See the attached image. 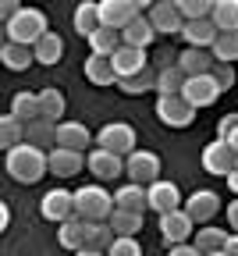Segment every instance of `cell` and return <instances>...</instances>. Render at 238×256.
I'll return each instance as SVG.
<instances>
[{"mask_svg":"<svg viewBox=\"0 0 238 256\" xmlns=\"http://www.w3.org/2000/svg\"><path fill=\"white\" fill-rule=\"evenodd\" d=\"M107 256H142V246L135 242V238H118Z\"/></svg>","mask_w":238,"mask_h":256,"instance_id":"cell-42","label":"cell"},{"mask_svg":"<svg viewBox=\"0 0 238 256\" xmlns=\"http://www.w3.org/2000/svg\"><path fill=\"white\" fill-rule=\"evenodd\" d=\"M228 188H231V192H234V196H238V168H234V171L228 174Z\"/></svg>","mask_w":238,"mask_h":256,"instance_id":"cell-48","label":"cell"},{"mask_svg":"<svg viewBox=\"0 0 238 256\" xmlns=\"http://www.w3.org/2000/svg\"><path fill=\"white\" fill-rule=\"evenodd\" d=\"M214 60H220V64L238 60V32H220V36H217V43H214Z\"/></svg>","mask_w":238,"mask_h":256,"instance_id":"cell-39","label":"cell"},{"mask_svg":"<svg viewBox=\"0 0 238 256\" xmlns=\"http://www.w3.org/2000/svg\"><path fill=\"white\" fill-rule=\"evenodd\" d=\"M114 72H118V82H124V78H135V75H142L146 68H150V57H146V50H135V46H121L114 57Z\"/></svg>","mask_w":238,"mask_h":256,"instance_id":"cell-15","label":"cell"},{"mask_svg":"<svg viewBox=\"0 0 238 256\" xmlns=\"http://www.w3.org/2000/svg\"><path fill=\"white\" fill-rule=\"evenodd\" d=\"M72 256H107V252H92V249H82V252H72Z\"/></svg>","mask_w":238,"mask_h":256,"instance_id":"cell-50","label":"cell"},{"mask_svg":"<svg viewBox=\"0 0 238 256\" xmlns=\"http://www.w3.org/2000/svg\"><path fill=\"white\" fill-rule=\"evenodd\" d=\"M40 214H43V220H54V224L72 220V217H75V192L50 188L46 196H43V203H40Z\"/></svg>","mask_w":238,"mask_h":256,"instance_id":"cell-8","label":"cell"},{"mask_svg":"<svg viewBox=\"0 0 238 256\" xmlns=\"http://www.w3.org/2000/svg\"><path fill=\"white\" fill-rule=\"evenodd\" d=\"M89 46H92V54H100V57H114L124 43H121V32H114V28H104L100 25L92 36H89Z\"/></svg>","mask_w":238,"mask_h":256,"instance_id":"cell-29","label":"cell"},{"mask_svg":"<svg viewBox=\"0 0 238 256\" xmlns=\"http://www.w3.org/2000/svg\"><path fill=\"white\" fill-rule=\"evenodd\" d=\"M121 86V92L124 96H139V92H150V89H156V72L153 68H146L142 75H135V78H124V82H118Z\"/></svg>","mask_w":238,"mask_h":256,"instance_id":"cell-40","label":"cell"},{"mask_svg":"<svg viewBox=\"0 0 238 256\" xmlns=\"http://www.w3.org/2000/svg\"><path fill=\"white\" fill-rule=\"evenodd\" d=\"M96 146L100 150H110L118 156H128V153H135V128L128 121H110V124L100 128Z\"/></svg>","mask_w":238,"mask_h":256,"instance_id":"cell-5","label":"cell"},{"mask_svg":"<svg viewBox=\"0 0 238 256\" xmlns=\"http://www.w3.org/2000/svg\"><path fill=\"white\" fill-rule=\"evenodd\" d=\"M86 78H89L92 86H118L114 60H110V57H100V54H89V60H86Z\"/></svg>","mask_w":238,"mask_h":256,"instance_id":"cell-24","label":"cell"},{"mask_svg":"<svg viewBox=\"0 0 238 256\" xmlns=\"http://www.w3.org/2000/svg\"><path fill=\"white\" fill-rule=\"evenodd\" d=\"M185 89V72L178 68V64H174V68H160L156 72V92L160 96H178Z\"/></svg>","mask_w":238,"mask_h":256,"instance_id":"cell-37","label":"cell"},{"mask_svg":"<svg viewBox=\"0 0 238 256\" xmlns=\"http://www.w3.org/2000/svg\"><path fill=\"white\" fill-rule=\"evenodd\" d=\"M0 60H4L8 68H11V72H28L32 64H36V54H32V46L4 43V46H0Z\"/></svg>","mask_w":238,"mask_h":256,"instance_id":"cell-27","label":"cell"},{"mask_svg":"<svg viewBox=\"0 0 238 256\" xmlns=\"http://www.w3.org/2000/svg\"><path fill=\"white\" fill-rule=\"evenodd\" d=\"M192 224L196 220L188 217V210H171V214L160 217V235H164V242H171V249L185 246L192 238Z\"/></svg>","mask_w":238,"mask_h":256,"instance_id":"cell-11","label":"cell"},{"mask_svg":"<svg viewBox=\"0 0 238 256\" xmlns=\"http://www.w3.org/2000/svg\"><path fill=\"white\" fill-rule=\"evenodd\" d=\"M86 168L92 171V178H100V182H110V178H121L124 174V156H118V153H110V150H89L86 153Z\"/></svg>","mask_w":238,"mask_h":256,"instance_id":"cell-10","label":"cell"},{"mask_svg":"<svg viewBox=\"0 0 238 256\" xmlns=\"http://www.w3.org/2000/svg\"><path fill=\"white\" fill-rule=\"evenodd\" d=\"M114 206L118 210H132V214H146L150 210V188L146 185H121L114 192Z\"/></svg>","mask_w":238,"mask_h":256,"instance_id":"cell-21","label":"cell"},{"mask_svg":"<svg viewBox=\"0 0 238 256\" xmlns=\"http://www.w3.org/2000/svg\"><path fill=\"white\" fill-rule=\"evenodd\" d=\"M153 4H146V0H100V25L104 28H128L132 18H139V11H150Z\"/></svg>","mask_w":238,"mask_h":256,"instance_id":"cell-4","label":"cell"},{"mask_svg":"<svg viewBox=\"0 0 238 256\" xmlns=\"http://www.w3.org/2000/svg\"><path fill=\"white\" fill-rule=\"evenodd\" d=\"M214 256H228V252H214Z\"/></svg>","mask_w":238,"mask_h":256,"instance_id":"cell-52","label":"cell"},{"mask_svg":"<svg viewBox=\"0 0 238 256\" xmlns=\"http://www.w3.org/2000/svg\"><path fill=\"white\" fill-rule=\"evenodd\" d=\"M124 171H128V182L135 185H153L160 182V156L153 150H135L124 160Z\"/></svg>","mask_w":238,"mask_h":256,"instance_id":"cell-6","label":"cell"},{"mask_svg":"<svg viewBox=\"0 0 238 256\" xmlns=\"http://www.w3.org/2000/svg\"><path fill=\"white\" fill-rule=\"evenodd\" d=\"M32 54H36V64H57L64 57V40L57 36V32H46V36L32 46Z\"/></svg>","mask_w":238,"mask_h":256,"instance_id":"cell-31","label":"cell"},{"mask_svg":"<svg viewBox=\"0 0 238 256\" xmlns=\"http://www.w3.org/2000/svg\"><path fill=\"white\" fill-rule=\"evenodd\" d=\"M228 142H231V146H234V153H238V132H234V136H231Z\"/></svg>","mask_w":238,"mask_h":256,"instance_id":"cell-51","label":"cell"},{"mask_svg":"<svg viewBox=\"0 0 238 256\" xmlns=\"http://www.w3.org/2000/svg\"><path fill=\"white\" fill-rule=\"evenodd\" d=\"M234 132H238V114H228V118H220V124H217V139H224V142H228Z\"/></svg>","mask_w":238,"mask_h":256,"instance_id":"cell-43","label":"cell"},{"mask_svg":"<svg viewBox=\"0 0 238 256\" xmlns=\"http://www.w3.org/2000/svg\"><path fill=\"white\" fill-rule=\"evenodd\" d=\"M185 210H188V217H192L196 224H210V220H214V214L220 210V200H217V192L199 188V192H192V196H188Z\"/></svg>","mask_w":238,"mask_h":256,"instance_id":"cell-19","label":"cell"},{"mask_svg":"<svg viewBox=\"0 0 238 256\" xmlns=\"http://www.w3.org/2000/svg\"><path fill=\"white\" fill-rule=\"evenodd\" d=\"M217 25L206 18V22H185V28H182V40L192 46V50H214V43H217Z\"/></svg>","mask_w":238,"mask_h":256,"instance_id":"cell-18","label":"cell"},{"mask_svg":"<svg viewBox=\"0 0 238 256\" xmlns=\"http://www.w3.org/2000/svg\"><path fill=\"white\" fill-rule=\"evenodd\" d=\"M210 75H214V82H217V89H220V92H228V89L234 86V68H231V64H220V60H217Z\"/></svg>","mask_w":238,"mask_h":256,"instance_id":"cell-41","label":"cell"},{"mask_svg":"<svg viewBox=\"0 0 238 256\" xmlns=\"http://www.w3.org/2000/svg\"><path fill=\"white\" fill-rule=\"evenodd\" d=\"M72 25H75V32L78 36H92V32L100 28V4H92V0H86V4H78L75 8V18H72Z\"/></svg>","mask_w":238,"mask_h":256,"instance_id":"cell-28","label":"cell"},{"mask_svg":"<svg viewBox=\"0 0 238 256\" xmlns=\"http://www.w3.org/2000/svg\"><path fill=\"white\" fill-rule=\"evenodd\" d=\"M156 118L167 124V128H188L196 121V107L185 100V96H160L156 100Z\"/></svg>","mask_w":238,"mask_h":256,"instance_id":"cell-7","label":"cell"},{"mask_svg":"<svg viewBox=\"0 0 238 256\" xmlns=\"http://www.w3.org/2000/svg\"><path fill=\"white\" fill-rule=\"evenodd\" d=\"M40 118H46V121H54V124H60V118H64V92L60 89H43L40 92Z\"/></svg>","mask_w":238,"mask_h":256,"instance_id":"cell-35","label":"cell"},{"mask_svg":"<svg viewBox=\"0 0 238 256\" xmlns=\"http://www.w3.org/2000/svg\"><path fill=\"white\" fill-rule=\"evenodd\" d=\"M11 114H14L18 121L32 124V121L40 118V92H28V89L14 92V96H11Z\"/></svg>","mask_w":238,"mask_h":256,"instance_id":"cell-26","label":"cell"},{"mask_svg":"<svg viewBox=\"0 0 238 256\" xmlns=\"http://www.w3.org/2000/svg\"><path fill=\"white\" fill-rule=\"evenodd\" d=\"M153 40H156V28H153L150 14H139V18H132V22H128V28H121V43H124V46L146 50Z\"/></svg>","mask_w":238,"mask_h":256,"instance_id":"cell-17","label":"cell"},{"mask_svg":"<svg viewBox=\"0 0 238 256\" xmlns=\"http://www.w3.org/2000/svg\"><path fill=\"white\" fill-rule=\"evenodd\" d=\"M150 22H153L156 32H164V36H182V28H185V18L178 14L174 0H156L150 8Z\"/></svg>","mask_w":238,"mask_h":256,"instance_id":"cell-12","label":"cell"},{"mask_svg":"<svg viewBox=\"0 0 238 256\" xmlns=\"http://www.w3.org/2000/svg\"><path fill=\"white\" fill-rule=\"evenodd\" d=\"M25 142L43 150V153H54L57 150V124L46 118H36L32 124H25Z\"/></svg>","mask_w":238,"mask_h":256,"instance_id":"cell-20","label":"cell"},{"mask_svg":"<svg viewBox=\"0 0 238 256\" xmlns=\"http://www.w3.org/2000/svg\"><path fill=\"white\" fill-rule=\"evenodd\" d=\"M86 228H89V224L78 220V217L64 220L60 228H57V242H60L64 249H72V252H82V249H86Z\"/></svg>","mask_w":238,"mask_h":256,"instance_id":"cell-25","label":"cell"},{"mask_svg":"<svg viewBox=\"0 0 238 256\" xmlns=\"http://www.w3.org/2000/svg\"><path fill=\"white\" fill-rule=\"evenodd\" d=\"M202 256H214V252H224V246H228V232H220V228H214V224H206L199 235H196V242H192Z\"/></svg>","mask_w":238,"mask_h":256,"instance_id":"cell-32","label":"cell"},{"mask_svg":"<svg viewBox=\"0 0 238 256\" xmlns=\"http://www.w3.org/2000/svg\"><path fill=\"white\" fill-rule=\"evenodd\" d=\"M46 32H50V25H46V14H43L40 8H22V11L8 22V43L36 46Z\"/></svg>","mask_w":238,"mask_h":256,"instance_id":"cell-3","label":"cell"},{"mask_svg":"<svg viewBox=\"0 0 238 256\" xmlns=\"http://www.w3.org/2000/svg\"><path fill=\"white\" fill-rule=\"evenodd\" d=\"M210 22L217 25V32H238V0H217Z\"/></svg>","mask_w":238,"mask_h":256,"instance_id":"cell-30","label":"cell"},{"mask_svg":"<svg viewBox=\"0 0 238 256\" xmlns=\"http://www.w3.org/2000/svg\"><path fill=\"white\" fill-rule=\"evenodd\" d=\"M182 96L199 110V107H210V104H217V96H220V89H217V82H214V75H196V78H185V89H182Z\"/></svg>","mask_w":238,"mask_h":256,"instance_id":"cell-13","label":"cell"},{"mask_svg":"<svg viewBox=\"0 0 238 256\" xmlns=\"http://www.w3.org/2000/svg\"><path fill=\"white\" fill-rule=\"evenodd\" d=\"M150 188V210H156L160 217L164 214H171V210H182V188L174 185V182H153V185H146Z\"/></svg>","mask_w":238,"mask_h":256,"instance_id":"cell-14","label":"cell"},{"mask_svg":"<svg viewBox=\"0 0 238 256\" xmlns=\"http://www.w3.org/2000/svg\"><path fill=\"white\" fill-rule=\"evenodd\" d=\"M114 242H118V235L110 224H89L86 228V249H92V252H110Z\"/></svg>","mask_w":238,"mask_h":256,"instance_id":"cell-34","label":"cell"},{"mask_svg":"<svg viewBox=\"0 0 238 256\" xmlns=\"http://www.w3.org/2000/svg\"><path fill=\"white\" fill-rule=\"evenodd\" d=\"M0 11H4V18L11 22V18H14V14L22 11V4H14V0H4V4H0Z\"/></svg>","mask_w":238,"mask_h":256,"instance_id":"cell-45","label":"cell"},{"mask_svg":"<svg viewBox=\"0 0 238 256\" xmlns=\"http://www.w3.org/2000/svg\"><path fill=\"white\" fill-rule=\"evenodd\" d=\"M202 168H206L210 174H231L234 168H238V153H234V146L231 142H224V139H214L206 150H202Z\"/></svg>","mask_w":238,"mask_h":256,"instance_id":"cell-9","label":"cell"},{"mask_svg":"<svg viewBox=\"0 0 238 256\" xmlns=\"http://www.w3.org/2000/svg\"><path fill=\"white\" fill-rule=\"evenodd\" d=\"M167 256H202V252H199V249H196L192 242H185V246H174V249L167 252Z\"/></svg>","mask_w":238,"mask_h":256,"instance_id":"cell-44","label":"cell"},{"mask_svg":"<svg viewBox=\"0 0 238 256\" xmlns=\"http://www.w3.org/2000/svg\"><path fill=\"white\" fill-rule=\"evenodd\" d=\"M8 220H11V210H8V206H0V228H8Z\"/></svg>","mask_w":238,"mask_h":256,"instance_id":"cell-49","label":"cell"},{"mask_svg":"<svg viewBox=\"0 0 238 256\" xmlns=\"http://www.w3.org/2000/svg\"><path fill=\"white\" fill-rule=\"evenodd\" d=\"M228 256H238V235H228V246H224Z\"/></svg>","mask_w":238,"mask_h":256,"instance_id":"cell-47","label":"cell"},{"mask_svg":"<svg viewBox=\"0 0 238 256\" xmlns=\"http://www.w3.org/2000/svg\"><path fill=\"white\" fill-rule=\"evenodd\" d=\"M214 54L210 50H192V46H185L182 54H178V68L185 72V78H196V75H210L214 72Z\"/></svg>","mask_w":238,"mask_h":256,"instance_id":"cell-22","label":"cell"},{"mask_svg":"<svg viewBox=\"0 0 238 256\" xmlns=\"http://www.w3.org/2000/svg\"><path fill=\"white\" fill-rule=\"evenodd\" d=\"M4 168H8V174H11L14 182L36 185V182H43V174L50 171V153H43V150H36V146L22 142V146H14V150L4 156Z\"/></svg>","mask_w":238,"mask_h":256,"instance_id":"cell-1","label":"cell"},{"mask_svg":"<svg viewBox=\"0 0 238 256\" xmlns=\"http://www.w3.org/2000/svg\"><path fill=\"white\" fill-rule=\"evenodd\" d=\"M89 142H92V136H89V128H86L82 121H60V124H57V146H60V150L86 153Z\"/></svg>","mask_w":238,"mask_h":256,"instance_id":"cell-16","label":"cell"},{"mask_svg":"<svg viewBox=\"0 0 238 256\" xmlns=\"http://www.w3.org/2000/svg\"><path fill=\"white\" fill-rule=\"evenodd\" d=\"M110 228L118 238H135L142 232V214H132V210H114L110 217Z\"/></svg>","mask_w":238,"mask_h":256,"instance_id":"cell-33","label":"cell"},{"mask_svg":"<svg viewBox=\"0 0 238 256\" xmlns=\"http://www.w3.org/2000/svg\"><path fill=\"white\" fill-rule=\"evenodd\" d=\"M86 168V156L82 153H75V150H54L50 153V174H57V178H72V174H78Z\"/></svg>","mask_w":238,"mask_h":256,"instance_id":"cell-23","label":"cell"},{"mask_svg":"<svg viewBox=\"0 0 238 256\" xmlns=\"http://www.w3.org/2000/svg\"><path fill=\"white\" fill-rule=\"evenodd\" d=\"M114 196L104 185H82L75 188V217L86 224H110L114 217Z\"/></svg>","mask_w":238,"mask_h":256,"instance_id":"cell-2","label":"cell"},{"mask_svg":"<svg viewBox=\"0 0 238 256\" xmlns=\"http://www.w3.org/2000/svg\"><path fill=\"white\" fill-rule=\"evenodd\" d=\"M22 142H25V121H18L14 114H8L4 121H0V146H4V153H11Z\"/></svg>","mask_w":238,"mask_h":256,"instance_id":"cell-36","label":"cell"},{"mask_svg":"<svg viewBox=\"0 0 238 256\" xmlns=\"http://www.w3.org/2000/svg\"><path fill=\"white\" fill-rule=\"evenodd\" d=\"M178 4V14L185 18V22H206L210 14H214V4L210 0H174Z\"/></svg>","mask_w":238,"mask_h":256,"instance_id":"cell-38","label":"cell"},{"mask_svg":"<svg viewBox=\"0 0 238 256\" xmlns=\"http://www.w3.org/2000/svg\"><path fill=\"white\" fill-rule=\"evenodd\" d=\"M228 220H231V228H234V235H238V196H234V203L228 206Z\"/></svg>","mask_w":238,"mask_h":256,"instance_id":"cell-46","label":"cell"}]
</instances>
